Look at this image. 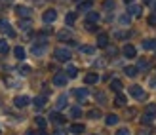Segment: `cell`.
<instances>
[{"mask_svg": "<svg viewBox=\"0 0 156 135\" xmlns=\"http://www.w3.org/2000/svg\"><path fill=\"white\" fill-rule=\"evenodd\" d=\"M0 30H2V33L6 34V36H10V38H13L15 36V30L12 29V25H10V23H8V21H0Z\"/></svg>", "mask_w": 156, "mask_h": 135, "instance_id": "1", "label": "cell"}, {"mask_svg": "<svg viewBox=\"0 0 156 135\" xmlns=\"http://www.w3.org/2000/svg\"><path fill=\"white\" fill-rule=\"evenodd\" d=\"M55 59L57 61H69L71 59V52L65 50V48H57L55 50Z\"/></svg>", "mask_w": 156, "mask_h": 135, "instance_id": "2", "label": "cell"}, {"mask_svg": "<svg viewBox=\"0 0 156 135\" xmlns=\"http://www.w3.org/2000/svg\"><path fill=\"white\" fill-rule=\"evenodd\" d=\"M129 95L135 99H145V91L141 86H129Z\"/></svg>", "mask_w": 156, "mask_h": 135, "instance_id": "3", "label": "cell"}, {"mask_svg": "<svg viewBox=\"0 0 156 135\" xmlns=\"http://www.w3.org/2000/svg\"><path fill=\"white\" fill-rule=\"evenodd\" d=\"M67 73H55L53 76V86H65L67 84Z\"/></svg>", "mask_w": 156, "mask_h": 135, "instance_id": "4", "label": "cell"}, {"mask_svg": "<svg viewBox=\"0 0 156 135\" xmlns=\"http://www.w3.org/2000/svg\"><path fill=\"white\" fill-rule=\"evenodd\" d=\"M42 19H44V23H53L57 19V12L55 10H46L44 15H42Z\"/></svg>", "mask_w": 156, "mask_h": 135, "instance_id": "5", "label": "cell"}, {"mask_svg": "<svg viewBox=\"0 0 156 135\" xmlns=\"http://www.w3.org/2000/svg\"><path fill=\"white\" fill-rule=\"evenodd\" d=\"M122 53H124V57H129L131 59V57H135V55H137V50L131 44H126V46L122 48Z\"/></svg>", "mask_w": 156, "mask_h": 135, "instance_id": "6", "label": "cell"}, {"mask_svg": "<svg viewBox=\"0 0 156 135\" xmlns=\"http://www.w3.org/2000/svg\"><path fill=\"white\" fill-rule=\"evenodd\" d=\"M29 97H27V95H17V97H15L13 99V103H15V107H19V108H23V107H27L29 105Z\"/></svg>", "mask_w": 156, "mask_h": 135, "instance_id": "7", "label": "cell"}, {"mask_svg": "<svg viewBox=\"0 0 156 135\" xmlns=\"http://www.w3.org/2000/svg\"><path fill=\"white\" fill-rule=\"evenodd\" d=\"M46 50H48L46 42H42V44H34V46H33V53H34V55H38V57H40V55H42Z\"/></svg>", "mask_w": 156, "mask_h": 135, "instance_id": "8", "label": "cell"}, {"mask_svg": "<svg viewBox=\"0 0 156 135\" xmlns=\"http://www.w3.org/2000/svg\"><path fill=\"white\" fill-rule=\"evenodd\" d=\"M15 13H17L19 17H30V10L27 6H17L15 8Z\"/></svg>", "mask_w": 156, "mask_h": 135, "instance_id": "9", "label": "cell"}, {"mask_svg": "<svg viewBox=\"0 0 156 135\" xmlns=\"http://www.w3.org/2000/svg\"><path fill=\"white\" fill-rule=\"evenodd\" d=\"M97 80H99V76H97L95 73H90V74H86V76H84V84H88V86L97 84Z\"/></svg>", "mask_w": 156, "mask_h": 135, "instance_id": "10", "label": "cell"}, {"mask_svg": "<svg viewBox=\"0 0 156 135\" xmlns=\"http://www.w3.org/2000/svg\"><path fill=\"white\" fill-rule=\"evenodd\" d=\"M97 46H99V48H107V46H108V36H107L105 33H101V34L97 36Z\"/></svg>", "mask_w": 156, "mask_h": 135, "instance_id": "11", "label": "cell"}, {"mask_svg": "<svg viewBox=\"0 0 156 135\" xmlns=\"http://www.w3.org/2000/svg\"><path fill=\"white\" fill-rule=\"evenodd\" d=\"M57 40H61V42H71V33H69V30H59V33H57Z\"/></svg>", "mask_w": 156, "mask_h": 135, "instance_id": "12", "label": "cell"}, {"mask_svg": "<svg viewBox=\"0 0 156 135\" xmlns=\"http://www.w3.org/2000/svg\"><path fill=\"white\" fill-rule=\"evenodd\" d=\"M86 21L88 23H97L99 21V13L97 12H88L86 13Z\"/></svg>", "mask_w": 156, "mask_h": 135, "instance_id": "13", "label": "cell"}, {"mask_svg": "<svg viewBox=\"0 0 156 135\" xmlns=\"http://www.w3.org/2000/svg\"><path fill=\"white\" fill-rule=\"evenodd\" d=\"M50 120L55 122V124H63V122H65V116H61L59 112H51V114H50Z\"/></svg>", "mask_w": 156, "mask_h": 135, "instance_id": "14", "label": "cell"}, {"mask_svg": "<svg viewBox=\"0 0 156 135\" xmlns=\"http://www.w3.org/2000/svg\"><path fill=\"white\" fill-rule=\"evenodd\" d=\"M128 12H129V15H135V17H139V15H141V6H137V4H131Z\"/></svg>", "mask_w": 156, "mask_h": 135, "instance_id": "15", "label": "cell"}, {"mask_svg": "<svg viewBox=\"0 0 156 135\" xmlns=\"http://www.w3.org/2000/svg\"><path fill=\"white\" fill-rule=\"evenodd\" d=\"M105 122H107V126H116V124H118V116H116V114H107Z\"/></svg>", "mask_w": 156, "mask_h": 135, "instance_id": "16", "label": "cell"}, {"mask_svg": "<svg viewBox=\"0 0 156 135\" xmlns=\"http://www.w3.org/2000/svg\"><path fill=\"white\" fill-rule=\"evenodd\" d=\"M13 55H15L17 59H25V50H23L21 46H15V48H13Z\"/></svg>", "mask_w": 156, "mask_h": 135, "instance_id": "17", "label": "cell"}, {"mask_svg": "<svg viewBox=\"0 0 156 135\" xmlns=\"http://www.w3.org/2000/svg\"><path fill=\"white\" fill-rule=\"evenodd\" d=\"M124 73H126L129 78H133V76H137L139 69H137V67H126V69H124Z\"/></svg>", "mask_w": 156, "mask_h": 135, "instance_id": "18", "label": "cell"}, {"mask_svg": "<svg viewBox=\"0 0 156 135\" xmlns=\"http://www.w3.org/2000/svg\"><path fill=\"white\" fill-rule=\"evenodd\" d=\"M73 93L76 95L78 99H86V97H88V90H86V88H80V90H74Z\"/></svg>", "mask_w": 156, "mask_h": 135, "instance_id": "19", "label": "cell"}, {"mask_svg": "<svg viewBox=\"0 0 156 135\" xmlns=\"http://www.w3.org/2000/svg\"><path fill=\"white\" fill-rule=\"evenodd\" d=\"M114 105H116V107H124V105H126V97H124L122 93H118V95L114 97Z\"/></svg>", "mask_w": 156, "mask_h": 135, "instance_id": "20", "label": "cell"}, {"mask_svg": "<svg viewBox=\"0 0 156 135\" xmlns=\"http://www.w3.org/2000/svg\"><path fill=\"white\" fill-rule=\"evenodd\" d=\"M76 74H78V69H76L74 65H69V67H67V76H69V78H76Z\"/></svg>", "mask_w": 156, "mask_h": 135, "instance_id": "21", "label": "cell"}, {"mask_svg": "<svg viewBox=\"0 0 156 135\" xmlns=\"http://www.w3.org/2000/svg\"><path fill=\"white\" fill-rule=\"evenodd\" d=\"M84 130H86V128H84L82 124H73V126H71V131H73L74 135H78V133H82Z\"/></svg>", "mask_w": 156, "mask_h": 135, "instance_id": "22", "label": "cell"}, {"mask_svg": "<svg viewBox=\"0 0 156 135\" xmlns=\"http://www.w3.org/2000/svg\"><path fill=\"white\" fill-rule=\"evenodd\" d=\"M111 90H114V91H120L122 90V82L118 80V78H114V80L111 82Z\"/></svg>", "mask_w": 156, "mask_h": 135, "instance_id": "23", "label": "cell"}, {"mask_svg": "<svg viewBox=\"0 0 156 135\" xmlns=\"http://www.w3.org/2000/svg\"><path fill=\"white\" fill-rule=\"evenodd\" d=\"M143 48H145V50H156V40H145Z\"/></svg>", "mask_w": 156, "mask_h": 135, "instance_id": "24", "label": "cell"}, {"mask_svg": "<svg viewBox=\"0 0 156 135\" xmlns=\"http://www.w3.org/2000/svg\"><path fill=\"white\" fill-rule=\"evenodd\" d=\"M67 105V95H59L57 97V108H63Z\"/></svg>", "mask_w": 156, "mask_h": 135, "instance_id": "25", "label": "cell"}, {"mask_svg": "<svg viewBox=\"0 0 156 135\" xmlns=\"http://www.w3.org/2000/svg\"><path fill=\"white\" fill-rule=\"evenodd\" d=\"M44 105H46V97H36L34 99V107L36 108H42Z\"/></svg>", "mask_w": 156, "mask_h": 135, "instance_id": "26", "label": "cell"}, {"mask_svg": "<svg viewBox=\"0 0 156 135\" xmlns=\"http://www.w3.org/2000/svg\"><path fill=\"white\" fill-rule=\"evenodd\" d=\"M137 69H139V70H145V69H149V61H147V59H139V63H137Z\"/></svg>", "mask_w": 156, "mask_h": 135, "instance_id": "27", "label": "cell"}, {"mask_svg": "<svg viewBox=\"0 0 156 135\" xmlns=\"http://www.w3.org/2000/svg\"><path fill=\"white\" fill-rule=\"evenodd\" d=\"M152 120H154V114H149V112H145V116L141 118V122H143V124H151Z\"/></svg>", "mask_w": 156, "mask_h": 135, "instance_id": "28", "label": "cell"}, {"mask_svg": "<svg viewBox=\"0 0 156 135\" xmlns=\"http://www.w3.org/2000/svg\"><path fill=\"white\" fill-rule=\"evenodd\" d=\"M19 27H21V30H30V21H29V17H27L25 21H21Z\"/></svg>", "mask_w": 156, "mask_h": 135, "instance_id": "29", "label": "cell"}, {"mask_svg": "<svg viewBox=\"0 0 156 135\" xmlns=\"http://www.w3.org/2000/svg\"><path fill=\"white\" fill-rule=\"evenodd\" d=\"M71 116H73V118H80V116H82V110L78 108V107H73V108H71Z\"/></svg>", "mask_w": 156, "mask_h": 135, "instance_id": "30", "label": "cell"}, {"mask_svg": "<svg viewBox=\"0 0 156 135\" xmlns=\"http://www.w3.org/2000/svg\"><path fill=\"white\" fill-rule=\"evenodd\" d=\"M65 21H67V25H73V23L76 21V13H67Z\"/></svg>", "mask_w": 156, "mask_h": 135, "instance_id": "31", "label": "cell"}, {"mask_svg": "<svg viewBox=\"0 0 156 135\" xmlns=\"http://www.w3.org/2000/svg\"><path fill=\"white\" fill-rule=\"evenodd\" d=\"M36 126H38L40 130H44V128H46V120H44L42 116H36Z\"/></svg>", "mask_w": 156, "mask_h": 135, "instance_id": "32", "label": "cell"}, {"mask_svg": "<svg viewBox=\"0 0 156 135\" xmlns=\"http://www.w3.org/2000/svg\"><path fill=\"white\" fill-rule=\"evenodd\" d=\"M8 50H10V48H8V42L0 40V53H8Z\"/></svg>", "mask_w": 156, "mask_h": 135, "instance_id": "33", "label": "cell"}, {"mask_svg": "<svg viewBox=\"0 0 156 135\" xmlns=\"http://www.w3.org/2000/svg\"><path fill=\"white\" fill-rule=\"evenodd\" d=\"M90 8H91V0H88V2H82V4H80V10H82V12H90Z\"/></svg>", "mask_w": 156, "mask_h": 135, "instance_id": "34", "label": "cell"}, {"mask_svg": "<svg viewBox=\"0 0 156 135\" xmlns=\"http://www.w3.org/2000/svg\"><path fill=\"white\" fill-rule=\"evenodd\" d=\"M80 52L82 53H93L95 50H93V46H80Z\"/></svg>", "mask_w": 156, "mask_h": 135, "instance_id": "35", "label": "cell"}, {"mask_svg": "<svg viewBox=\"0 0 156 135\" xmlns=\"http://www.w3.org/2000/svg\"><path fill=\"white\" fill-rule=\"evenodd\" d=\"M103 8H105V10H112V8H114V0H105Z\"/></svg>", "mask_w": 156, "mask_h": 135, "instance_id": "36", "label": "cell"}, {"mask_svg": "<svg viewBox=\"0 0 156 135\" xmlns=\"http://www.w3.org/2000/svg\"><path fill=\"white\" fill-rule=\"evenodd\" d=\"M88 116H90V118H93V120H95V118H99V116H101V112H99L97 108H93V110H90V112H88Z\"/></svg>", "mask_w": 156, "mask_h": 135, "instance_id": "37", "label": "cell"}, {"mask_svg": "<svg viewBox=\"0 0 156 135\" xmlns=\"http://www.w3.org/2000/svg\"><path fill=\"white\" fill-rule=\"evenodd\" d=\"M114 36H116V38H128V36H129V33H124V30H118V33H114Z\"/></svg>", "mask_w": 156, "mask_h": 135, "instance_id": "38", "label": "cell"}, {"mask_svg": "<svg viewBox=\"0 0 156 135\" xmlns=\"http://www.w3.org/2000/svg\"><path fill=\"white\" fill-rule=\"evenodd\" d=\"M19 73H21V74H29V73H30V67H29V65H23V67L19 69Z\"/></svg>", "mask_w": 156, "mask_h": 135, "instance_id": "39", "label": "cell"}, {"mask_svg": "<svg viewBox=\"0 0 156 135\" xmlns=\"http://www.w3.org/2000/svg\"><path fill=\"white\" fill-rule=\"evenodd\" d=\"M147 112H149V114H156V105H152V103H151V105L147 107Z\"/></svg>", "mask_w": 156, "mask_h": 135, "instance_id": "40", "label": "cell"}, {"mask_svg": "<svg viewBox=\"0 0 156 135\" xmlns=\"http://www.w3.org/2000/svg\"><path fill=\"white\" fill-rule=\"evenodd\" d=\"M147 21H149V25H152V27H156V15H151V17H149V19H147Z\"/></svg>", "mask_w": 156, "mask_h": 135, "instance_id": "41", "label": "cell"}, {"mask_svg": "<svg viewBox=\"0 0 156 135\" xmlns=\"http://www.w3.org/2000/svg\"><path fill=\"white\" fill-rule=\"evenodd\" d=\"M95 97L99 99V103H101V105H103V103H107V101H105V93H97Z\"/></svg>", "mask_w": 156, "mask_h": 135, "instance_id": "42", "label": "cell"}, {"mask_svg": "<svg viewBox=\"0 0 156 135\" xmlns=\"http://www.w3.org/2000/svg\"><path fill=\"white\" fill-rule=\"evenodd\" d=\"M116 135H129V131H128L126 128H120L118 131H116Z\"/></svg>", "mask_w": 156, "mask_h": 135, "instance_id": "43", "label": "cell"}, {"mask_svg": "<svg viewBox=\"0 0 156 135\" xmlns=\"http://www.w3.org/2000/svg\"><path fill=\"white\" fill-rule=\"evenodd\" d=\"M86 29H88V30H95V25H93V23H88V21H86Z\"/></svg>", "mask_w": 156, "mask_h": 135, "instance_id": "44", "label": "cell"}, {"mask_svg": "<svg viewBox=\"0 0 156 135\" xmlns=\"http://www.w3.org/2000/svg\"><path fill=\"white\" fill-rule=\"evenodd\" d=\"M118 53V50H116V48H108V55H116Z\"/></svg>", "mask_w": 156, "mask_h": 135, "instance_id": "45", "label": "cell"}, {"mask_svg": "<svg viewBox=\"0 0 156 135\" xmlns=\"http://www.w3.org/2000/svg\"><path fill=\"white\" fill-rule=\"evenodd\" d=\"M55 135H67V133H65V130H57V131H55Z\"/></svg>", "mask_w": 156, "mask_h": 135, "instance_id": "46", "label": "cell"}, {"mask_svg": "<svg viewBox=\"0 0 156 135\" xmlns=\"http://www.w3.org/2000/svg\"><path fill=\"white\" fill-rule=\"evenodd\" d=\"M152 10L156 12V0H152Z\"/></svg>", "mask_w": 156, "mask_h": 135, "instance_id": "47", "label": "cell"}, {"mask_svg": "<svg viewBox=\"0 0 156 135\" xmlns=\"http://www.w3.org/2000/svg\"><path fill=\"white\" fill-rule=\"evenodd\" d=\"M124 2H126V4H133V0H124Z\"/></svg>", "mask_w": 156, "mask_h": 135, "instance_id": "48", "label": "cell"}, {"mask_svg": "<svg viewBox=\"0 0 156 135\" xmlns=\"http://www.w3.org/2000/svg\"><path fill=\"white\" fill-rule=\"evenodd\" d=\"M25 135H36V133H34V131H27Z\"/></svg>", "mask_w": 156, "mask_h": 135, "instance_id": "49", "label": "cell"}, {"mask_svg": "<svg viewBox=\"0 0 156 135\" xmlns=\"http://www.w3.org/2000/svg\"><path fill=\"white\" fill-rule=\"evenodd\" d=\"M38 135H48V133H44V131H40V133H38Z\"/></svg>", "mask_w": 156, "mask_h": 135, "instance_id": "50", "label": "cell"}, {"mask_svg": "<svg viewBox=\"0 0 156 135\" xmlns=\"http://www.w3.org/2000/svg\"><path fill=\"white\" fill-rule=\"evenodd\" d=\"M76 2H80V0H76Z\"/></svg>", "mask_w": 156, "mask_h": 135, "instance_id": "51", "label": "cell"}]
</instances>
